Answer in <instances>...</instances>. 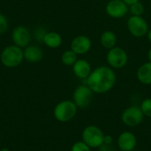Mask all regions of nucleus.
<instances>
[{"mask_svg": "<svg viewBox=\"0 0 151 151\" xmlns=\"http://www.w3.org/2000/svg\"><path fill=\"white\" fill-rule=\"evenodd\" d=\"M0 151H10V150H9V149H7V148H4V149H2Z\"/></svg>", "mask_w": 151, "mask_h": 151, "instance_id": "obj_29", "label": "nucleus"}, {"mask_svg": "<svg viewBox=\"0 0 151 151\" xmlns=\"http://www.w3.org/2000/svg\"><path fill=\"white\" fill-rule=\"evenodd\" d=\"M148 60L151 62V48L149 50V51H148Z\"/></svg>", "mask_w": 151, "mask_h": 151, "instance_id": "obj_28", "label": "nucleus"}, {"mask_svg": "<svg viewBox=\"0 0 151 151\" xmlns=\"http://www.w3.org/2000/svg\"><path fill=\"white\" fill-rule=\"evenodd\" d=\"M117 41H118V38H117L116 34L111 30H106L103 32L100 35L101 45L108 50L117 46Z\"/></svg>", "mask_w": 151, "mask_h": 151, "instance_id": "obj_16", "label": "nucleus"}, {"mask_svg": "<svg viewBox=\"0 0 151 151\" xmlns=\"http://www.w3.org/2000/svg\"><path fill=\"white\" fill-rule=\"evenodd\" d=\"M71 151H91V148L88 145H87L83 141H81L75 142L72 146Z\"/></svg>", "mask_w": 151, "mask_h": 151, "instance_id": "obj_21", "label": "nucleus"}, {"mask_svg": "<svg viewBox=\"0 0 151 151\" xmlns=\"http://www.w3.org/2000/svg\"><path fill=\"white\" fill-rule=\"evenodd\" d=\"M143 115L145 117L151 119V98H146L144 99L140 106Z\"/></svg>", "mask_w": 151, "mask_h": 151, "instance_id": "obj_20", "label": "nucleus"}, {"mask_svg": "<svg viewBox=\"0 0 151 151\" xmlns=\"http://www.w3.org/2000/svg\"><path fill=\"white\" fill-rule=\"evenodd\" d=\"M136 76L138 81L144 85H151V62L142 64L137 70Z\"/></svg>", "mask_w": 151, "mask_h": 151, "instance_id": "obj_15", "label": "nucleus"}, {"mask_svg": "<svg viewBox=\"0 0 151 151\" xmlns=\"http://www.w3.org/2000/svg\"><path fill=\"white\" fill-rule=\"evenodd\" d=\"M113 137L111 135H104V144H112L113 143Z\"/></svg>", "mask_w": 151, "mask_h": 151, "instance_id": "obj_25", "label": "nucleus"}, {"mask_svg": "<svg viewBox=\"0 0 151 151\" xmlns=\"http://www.w3.org/2000/svg\"><path fill=\"white\" fill-rule=\"evenodd\" d=\"M94 92L86 85H80L77 87L73 95V101L78 108L84 109L89 106L93 98Z\"/></svg>", "mask_w": 151, "mask_h": 151, "instance_id": "obj_7", "label": "nucleus"}, {"mask_svg": "<svg viewBox=\"0 0 151 151\" xmlns=\"http://www.w3.org/2000/svg\"><path fill=\"white\" fill-rule=\"evenodd\" d=\"M77 60L78 55L75 52H73L71 49L64 51L61 56V61L66 66H73Z\"/></svg>", "mask_w": 151, "mask_h": 151, "instance_id": "obj_18", "label": "nucleus"}, {"mask_svg": "<svg viewBox=\"0 0 151 151\" xmlns=\"http://www.w3.org/2000/svg\"><path fill=\"white\" fill-rule=\"evenodd\" d=\"M129 12L132 16H142L145 12V7L141 1H138L129 5Z\"/></svg>", "mask_w": 151, "mask_h": 151, "instance_id": "obj_19", "label": "nucleus"}, {"mask_svg": "<svg viewBox=\"0 0 151 151\" xmlns=\"http://www.w3.org/2000/svg\"><path fill=\"white\" fill-rule=\"evenodd\" d=\"M104 132L96 126H88L82 131V141L91 149H98L104 144Z\"/></svg>", "mask_w": 151, "mask_h": 151, "instance_id": "obj_4", "label": "nucleus"}, {"mask_svg": "<svg viewBox=\"0 0 151 151\" xmlns=\"http://www.w3.org/2000/svg\"><path fill=\"white\" fill-rule=\"evenodd\" d=\"M24 59L30 63H37L43 58V51L36 45H28L23 50Z\"/></svg>", "mask_w": 151, "mask_h": 151, "instance_id": "obj_14", "label": "nucleus"}, {"mask_svg": "<svg viewBox=\"0 0 151 151\" xmlns=\"http://www.w3.org/2000/svg\"><path fill=\"white\" fill-rule=\"evenodd\" d=\"M118 146L122 151L134 150L137 145V139L131 132H123L118 137Z\"/></svg>", "mask_w": 151, "mask_h": 151, "instance_id": "obj_12", "label": "nucleus"}, {"mask_svg": "<svg viewBox=\"0 0 151 151\" xmlns=\"http://www.w3.org/2000/svg\"><path fill=\"white\" fill-rule=\"evenodd\" d=\"M128 32L136 38H142L147 35L150 27L147 20L142 16H130L127 22Z\"/></svg>", "mask_w": 151, "mask_h": 151, "instance_id": "obj_6", "label": "nucleus"}, {"mask_svg": "<svg viewBox=\"0 0 151 151\" xmlns=\"http://www.w3.org/2000/svg\"><path fill=\"white\" fill-rule=\"evenodd\" d=\"M117 75L114 70L106 65L98 66L92 70L86 79V84L96 94H104L109 92L115 86Z\"/></svg>", "mask_w": 151, "mask_h": 151, "instance_id": "obj_1", "label": "nucleus"}, {"mask_svg": "<svg viewBox=\"0 0 151 151\" xmlns=\"http://www.w3.org/2000/svg\"><path fill=\"white\" fill-rule=\"evenodd\" d=\"M47 34V31L43 27H38L35 31V37L38 42H42L45 35Z\"/></svg>", "mask_w": 151, "mask_h": 151, "instance_id": "obj_23", "label": "nucleus"}, {"mask_svg": "<svg viewBox=\"0 0 151 151\" xmlns=\"http://www.w3.org/2000/svg\"><path fill=\"white\" fill-rule=\"evenodd\" d=\"M23 60V50L14 44L5 47L0 54V61L2 65L7 68L17 67L22 63Z\"/></svg>", "mask_w": 151, "mask_h": 151, "instance_id": "obj_2", "label": "nucleus"}, {"mask_svg": "<svg viewBox=\"0 0 151 151\" xmlns=\"http://www.w3.org/2000/svg\"><path fill=\"white\" fill-rule=\"evenodd\" d=\"M144 115L138 106H130L127 108L121 116L122 122L130 127H134L139 126L143 120Z\"/></svg>", "mask_w": 151, "mask_h": 151, "instance_id": "obj_8", "label": "nucleus"}, {"mask_svg": "<svg viewBox=\"0 0 151 151\" xmlns=\"http://www.w3.org/2000/svg\"><path fill=\"white\" fill-rule=\"evenodd\" d=\"M126 4H127L128 5H130L131 4H134L135 2H138V1H141V0H123Z\"/></svg>", "mask_w": 151, "mask_h": 151, "instance_id": "obj_26", "label": "nucleus"}, {"mask_svg": "<svg viewBox=\"0 0 151 151\" xmlns=\"http://www.w3.org/2000/svg\"><path fill=\"white\" fill-rule=\"evenodd\" d=\"M77 109L78 107L73 103V101L64 100L56 105L53 114L58 121L68 122L75 117Z\"/></svg>", "mask_w": 151, "mask_h": 151, "instance_id": "obj_3", "label": "nucleus"}, {"mask_svg": "<svg viewBox=\"0 0 151 151\" xmlns=\"http://www.w3.org/2000/svg\"><path fill=\"white\" fill-rule=\"evenodd\" d=\"M42 42L50 49H57L62 45V36L57 32H47Z\"/></svg>", "mask_w": 151, "mask_h": 151, "instance_id": "obj_17", "label": "nucleus"}, {"mask_svg": "<svg viewBox=\"0 0 151 151\" xmlns=\"http://www.w3.org/2000/svg\"><path fill=\"white\" fill-rule=\"evenodd\" d=\"M99 151H115L112 144H103L98 148Z\"/></svg>", "mask_w": 151, "mask_h": 151, "instance_id": "obj_24", "label": "nucleus"}, {"mask_svg": "<svg viewBox=\"0 0 151 151\" xmlns=\"http://www.w3.org/2000/svg\"><path fill=\"white\" fill-rule=\"evenodd\" d=\"M31 34L29 30L24 26H17L12 31V40L13 44L24 49L30 44Z\"/></svg>", "mask_w": 151, "mask_h": 151, "instance_id": "obj_10", "label": "nucleus"}, {"mask_svg": "<svg viewBox=\"0 0 151 151\" xmlns=\"http://www.w3.org/2000/svg\"><path fill=\"white\" fill-rule=\"evenodd\" d=\"M129 12V5L123 0H110L105 6L106 14L112 19H121Z\"/></svg>", "mask_w": 151, "mask_h": 151, "instance_id": "obj_9", "label": "nucleus"}, {"mask_svg": "<svg viewBox=\"0 0 151 151\" xmlns=\"http://www.w3.org/2000/svg\"><path fill=\"white\" fill-rule=\"evenodd\" d=\"M119 151H122V150H119Z\"/></svg>", "mask_w": 151, "mask_h": 151, "instance_id": "obj_30", "label": "nucleus"}, {"mask_svg": "<svg viewBox=\"0 0 151 151\" xmlns=\"http://www.w3.org/2000/svg\"><path fill=\"white\" fill-rule=\"evenodd\" d=\"M8 28V21L6 17L0 12V35L4 34Z\"/></svg>", "mask_w": 151, "mask_h": 151, "instance_id": "obj_22", "label": "nucleus"}, {"mask_svg": "<svg viewBox=\"0 0 151 151\" xmlns=\"http://www.w3.org/2000/svg\"><path fill=\"white\" fill-rule=\"evenodd\" d=\"M92 47V42L89 37L84 35L75 36L70 44V49L77 55H84L88 53Z\"/></svg>", "mask_w": 151, "mask_h": 151, "instance_id": "obj_11", "label": "nucleus"}, {"mask_svg": "<svg viewBox=\"0 0 151 151\" xmlns=\"http://www.w3.org/2000/svg\"><path fill=\"white\" fill-rule=\"evenodd\" d=\"M72 67L73 74L81 80H86L92 72V68L89 62L83 58H78V60Z\"/></svg>", "mask_w": 151, "mask_h": 151, "instance_id": "obj_13", "label": "nucleus"}, {"mask_svg": "<svg viewBox=\"0 0 151 151\" xmlns=\"http://www.w3.org/2000/svg\"><path fill=\"white\" fill-rule=\"evenodd\" d=\"M106 61L112 69H121L128 63V55L127 51L119 47L115 46L109 50L106 54Z\"/></svg>", "mask_w": 151, "mask_h": 151, "instance_id": "obj_5", "label": "nucleus"}, {"mask_svg": "<svg viewBox=\"0 0 151 151\" xmlns=\"http://www.w3.org/2000/svg\"><path fill=\"white\" fill-rule=\"evenodd\" d=\"M147 37H148V40L150 41V42L151 43V29L149 30L148 34H147Z\"/></svg>", "mask_w": 151, "mask_h": 151, "instance_id": "obj_27", "label": "nucleus"}]
</instances>
